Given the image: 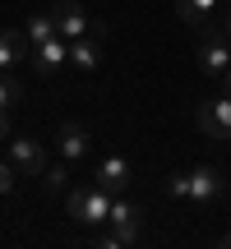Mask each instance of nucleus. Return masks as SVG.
Instances as JSON below:
<instances>
[{"label": "nucleus", "mask_w": 231, "mask_h": 249, "mask_svg": "<svg viewBox=\"0 0 231 249\" xmlns=\"http://www.w3.org/2000/svg\"><path fill=\"white\" fill-rule=\"evenodd\" d=\"M107 226H111V231L102 235V245H107V249L134 245V240L143 235V208L130 203L125 194H116V198H111V217H107Z\"/></svg>", "instance_id": "nucleus-2"}, {"label": "nucleus", "mask_w": 231, "mask_h": 249, "mask_svg": "<svg viewBox=\"0 0 231 249\" xmlns=\"http://www.w3.org/2000/svg\"><path fill=\"white\" fill-rule=\"evenodd\" d=\"M88 148H93V139H88V129H83L79 120H60L56 124V152H60L65 161H83Z\"/></svg>", "instance_id": "nucleus-9"}, {"label": "nucleus", "mask_w": 231, "mask_h": 249, "mask_svg": "<svg viewBox=\"0 0 231 249\" xmlns=\"http://www.w3.org/2000/svg\"><path fill=\"white\" fill-rule=\"evenodd\" d=\"M14 189V161H0V194Z\"/></svg>", "instance_id": "nucleus-17"}, {"label": "nucleus", "mask_w": 231, "mask_h": 249, "mask_svg": "<svg viewBox=\"0 0 231 249\" xmlns=\"http://www.w3.org/2000/svg\"><path fill=\"white\" fill-rule=\"evenodd\" d=\"M9 161H14L19 176H42L51 161H46V143L33 134H9Z\"/></svg>", "instance_id": "nucleus-4"}, {"label": "nucleus", "mask_w": 231, "mask_h": 249, "mask_svg": "<svg viewBox=\"0 0 231 249\" xmlns=\"http://www.w3.org/2000/svg\"><path fill=\"white\" fill-rule=\"evenodd\" d=\"M9 134H14V129H9V111L0 107V139H9Z\"/></svg>", "instance_id": "nucleus-18"}, {"label": "nucleus", "mask_w": 231, "mask_h": 249, "mask_svg": "<svg viewBox=\"0 0 231 249\" xmlns=\"http://www.w3.org/2000/svg\"><path fill=\"white\" fill-rule=\"evenodd\" d=\"M42 180H46V194H65V189H70V171L65 166H46Z\"/></svg>", "instance_id": "nucleus-15"}, {"label": "nucleus", "mask_w": 231, "mask_h": 249, "mask_svg": "<svg viewBox=\"0 0 231 249\" xmlns=\"http://www.w3.org/2000/svg\"><path fill=\"white\" fill-rule=\"evenodd\" d=\"M222 245H227V249H231V235H222Z\"/></svg>", "instance_id": "nucleus-21"}, {"label": "nucleus", "mask_w": 231, "mask_h": 249, "mask_svg": "<svg viewBox=\"0 0 231 249\" xmlns=\"http://www.w3.org/2000/svg\"><path fill=\"white\" fill-rule=\"evenodd\" d=\"M194 124L208 139H231V92L227 97H208L194 107Z\"/></svg>", "instance_id": "nucleus-5"}, {"label": "nucleus", "mask_w": 231, "mask_h": 249, "mask_svg": "<svg viewBox=\"0 0 231 249\" xmlns=\"http://www.w3.org/2000/svg\"><path fill=\"white\" fill-rule=\"evenodd\" d=\"M213 5H217V0H176V14L185 18V23L204 28V23H208V14H213Z\"/></svg>", "instance_id": "nucleus-14"}, {"label": "nucleus", "mask_w": 231, "mask_h": 249, "mask_svg": "<svg viewBox=\"0 0 231 249\" xmlns=\"http://www.w3.org/2000/svg\"><path fill=\"white\" fill-rule=\"evenodd\" d=\"M102 37H107V28L93 23L88 37L70 42V65H74L79 74H97V70H102V60H107V51H102Z\"/></svg>", "instance_id": "nucleus-6"}, {"label": "nucleus", "mask_w": 231, "mask_h": 249, "mask_svg": "<svg viewBox=\"0 0 231 249\" xmlns=\"http://www.w3.org/2000/svg\"><path fill=\"white\" fill-rule=\"evenodd\" d=\"M28 51H33L28 33H14V28H5V33H0V70H9L14 60H23Z\"/></svg>", "instance_id": "nucleus-12"}, {"label": "nucleus", "mask_w": 231, "mask_h": 249, "mask_svg": "<svg viewBox=\"0 0 231 249\" xmlns=\"http://www.w3.org/2000/svg\"><path fill=\"white\" fill-rule=\"evenodd\" d=\"M51 18H56V28H60L65 42H79V37L93 33V18L83 14L79 0H56V5H51Z\"/></svg>", "instance_id": "nucleus-8"}, {"label": "nucleus", "mask_w": 231, "mask_h": 249, "mask_svg": "<svg viewBox=\"0 0 231 249\" xmlns=\"http://www.w3.org/2000/svg\"><path fill=\"white\" fill-rule=\"evenodd\" d=\"M23 33H28V42H51V37H60V28H56V18L51 14H28V23H23Z\"/></svg>", "instance_id": "nucleus-13"}, {"label": "nucleus", "mask_w": 231, "mask_h": 249, "mask_svg": "<svg viewBox=\"0 0 231 249\" xmlns=\"http://www.w3.org/2000/svg\"><path fill=\"white\" fill-rule=\"evenodd\" d=\"M19 92H23V88H19V83L14 79H9V70H0V107H14V102H19Z\"/></svg>", "instance_id": "nucleus-16"}, {"label": "nucleus", "mask_w": 231, "mask_h": 249, "mask_svg": "<svg viewBox=\"0 0 231 249\" xmlns=\"http://www.w3.org/2000/svg\"><path fill=\"white\" fill-rule=\"evenodd\" d=\"M111 198H116L111 189L93 180L88 189H70L65 208H70V217H74V222H83V226H107V217H111Z\"/></svg>", "instance_id": "nucleus-3"}, {"label": "nucleus", "mask_w": 231, "mask_h": 249, "mask_svg": "<svg viewBox=\"0 0 231 249\" xmlns=\"http://www.w3.org/2000/svg\"><path fill=\"white\" fill-rule=\"evenodd\" d=\"M97 185H107L111 194H125V189H130V161H125L120 152H111V157L97 161Z\"/></svg>", "instance_id": "nucleus-11"}, {"label": "nucleus", "mask_w": 231, "mask_h": 249, "mask_svg": "<svg viewBox=\"0 0 231 249\" xmlns=\"http://www.w3.org/2000/svg\"><path fill=\"white\" fill-rule=\"evenodd\" d=\"M222 83H227V92H231V70H227V74H222Z\"/></svg>", "instance_id": "nucleus-19"}, {"label": "nucleus", "mask_w": 231, "mask_h": 249, "mask_svg": "<svg viewBox=\"0 0 231 249\" xmlns=\"http://www.w3.org/2000/svg\"><path fill=\"white\" fill-rule=\"evenodd\" d=\"M222 33H227V37H231V14H227V28H222Z\"/></svg>", "instance_id": "nucleus-20"}, {"label": "nucleus", "mask_w": 231, "mask_h": 249, "mask_svg": "<svg viewBox=\"0 0 231 249\" xmlns=\"http://www.w3.org/2000/svg\"><path fill=\"white\" fill-rule=\"evenodd\" d=\"M65 65H70V42H65V37H51V42H37V46H33V70H37V74L56 79Z\"/></svg>", "instance_id": "nucleus-10"}, {"label": "nucleus", "mask_w": 231, "mask_h": 249, "mask_svg": "<svg viewBox=\"0 0 231 249\" xmlns=\"http://www.w3.org/2000/svg\"><path fill=\"white\" fill-rule=\"evenodd\" d=\"M199 70L208 74V79H222L231 70V42L227 33H204V42H199Z\"/></svg>", "instance_id": "nucleus-7"}, {"label": "nucleus", "mask_w": 231, "mask_h": 249, "mask_svg": "<svg viewBox=\"0 0 231 249\" xmlns=\"http://www.w3.org/2000/svg\"><path fill=\"white\" fill-rule=\"evenodd\" d=\"M167 194L171 198H194V203H217V198H227V176L217 166L171 171L167 176Z\"/></svg>", "instance_id": "nucleus-1"}]
</instances>
